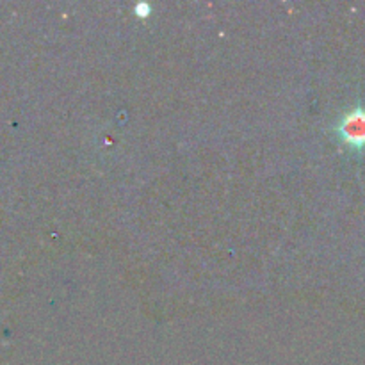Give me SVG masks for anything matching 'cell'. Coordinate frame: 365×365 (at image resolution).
I'll return each instance as SVG.
<instances>
[{"instance_id": "6da1fadb", "label": "cell", "mask_w": 365, "mask_h": 365, "mask_svg": "<svg viewBox=\"0 0 365 365\" xmlns=\"http://www.w3.org/2000/svg\"><path fill=\"white\" fill-rule=\"evenodd\" d=\"M339 138L342 143L353 150H364L365 148V106H356L349 109L348 113L342 114L339 120L337 127Z\"/></svg>"}, {"instance_id": "7a4b0ae2", "label": "cell", "mask_w": 365, "mask_h": 365, "mask_svg": "<svg viewBox=\"0 0 365 365\" xmlns=\"http://www.w3.org/2000/svg\"><path fill=\"white\" fill-rule=\"evenodd\" d=\"M138 13H141V16H146V14H150L148 4H141V6H138Z\"/></svg>"}]
</instances>
